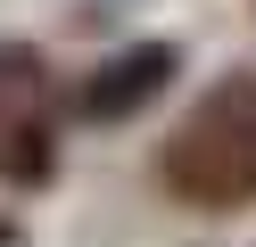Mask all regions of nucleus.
I'll return each mask as SVG.
<instances>
[{"instance_id":"obj_1","label":"nucleus","mask_w":256,"mask_h":247,"mask_svg":"<svg viewBox=\"0 0 256 247\" xmlns=\"http://www.w3.org/2000/svg\"><path fill=\"white\" fill-rule=\"evenodd\" d=\"M157 181H166V198L198 214H240L256 198V74L248 66L215 74L182 107V124L157 148Z\"/></svg>"},{"instance_id":"obj_2","label":"nucleus","mask_w":256,"mask_h":247,"mask_svg":"<svg viewBox=\"0 0 256 247\" xmlns=\"http://www.w3.org/2000/svg\"><path fill=\"white\" fill-rule=\"evenodd\" d=\"M58 173V107H50V66L42 49L0 41V181L42 190Z\"/></svg>"},{"instance_id":"obj_3","label":"nucleus","mask_w":256,"mask_h":247,"mask_svg":"<svg viewBox=\"0 0 256 247\" xmlns=\"http://www.w3.org/2000/svg\"><path fill=\"white\" fill-rule=\"evenodd\" d=\"M174 74H182V49L174 41H124L116 58H100L83 74L74 115H83V124H124V115H140L157 91H174Z\"/></svg>"},{"instance_id":"obj_4","label":"nucleus","mask_w":256,"mask_h":247,"mask_svg":"<svg viewBox=\"0 0 256 247\" xmlns=\"http://www.w3.org/2000/svg\"><path fill=\"white\" fill-rule=\"evenodd\" d=\"M0 247H25V231H17V223H8V214H0Z\"/></svg>"}]
</instances>
